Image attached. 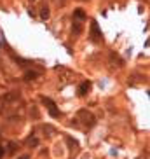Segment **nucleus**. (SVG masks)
Masks as SVG:
<instances>
[{
    "mask_svg": "<svg viewBox=\"0 0 150 159\" xmlns=\"http://www.w3.org/2000/svg\"><path fill=\"white\" fill-rule=\"evenodd\" d=\"M79 116L82 117V119H84V124H86L87 128H93V126H94V117L91 116L89 112H86V110H80Z\"/></svg>",
    "mask_w": 150,
    "mask_h": 159,
    "instance_id": "nucleus-3",
    "label": "nucleus"
},
{
    "mask_svg": "<svg viewBox=\"0 0 150 159\" xmlns=\"http://www.w3.org/2000/svg\"><path fill=\"white\" fill-rule=\"evenodd\" d=\"M91 39H93L94 42H99V40L103 39V35H101V32H99L98 23H96V21H93V23H91Z\"/></svg>",
    "mask_w": 150,
    "mask_h": 159,
    "instance_id": "nucleus-1",
    "label": "nucleus"
},
{
    "mask_svg": "<svg viewBox=\"0 0 150 159\" xmlns=\"http://www.w3.org/2000/svg\"><path fill=\"white\" fill-rule=\"evenodd\" d=\"M40 16H42L44 19H47V18H49V9H47V7H42V12H40Z\"/></svg>",
    "mask_w": 150,
    "mask_h": 159,
    "instance_id": "nucleus-7",
    "label": "nucleus"
},
{
    "mask_svg": "<svg viewBox=\"0 0 150 159\" xmlns=\"http://www.w3.org/2000/svg\"><path fill=\"white\" fill-rule=\"evenodd\" d=\"M19 159H30V157H28V156H21Z\"/></svg>",
    "mask_w": 150,
    "mask_h": 159,
    "instance_id": "nucleus-11",
    "label": "nucleus"
},
{
    "mask_svg": "<svg viewBox=\"0 0 150 159\" xmlns=\"http://www.w3.org/2000/svg\"><path fill=\"white\" fill-rule=\"evenodd\" d=\"M37 77H38L37 72H28V74L24 75V79H26V80H30V79H37Z\"/></svg>",
    "mask_w": 150,
    "mask_h": 159,
    "instance_id": "nucleus-6",
    "label": "nucleus"
},
{
    "mask_svg": "<svg viewBox=\"0 0 150 159\" xmlns=\"http://www.w3.org/2000/svg\"><path fill=\"white\" fill-rule=\"evenodd\" d=\"M37 143H38V140H37V138H32V140H28V145H30V147H35Z\"/></svg>",
    "mask_w": 150,
    "mask_h": 159,
    "instance_id": "nucleus-8",
    "label": "nucleus"
},
{
    "mask_svg": "<svg viewBox=\"0 0 150 159\" xmlns=\"http://www.w3.org/2000/svg\"><path fill=\"white\" fill-rule=\"evenodd\" d=\"M75 18L80 19V21H82V19H86V12H84V9H77V11H75Z\"/></svg>",
    "mask_w": 150,
    "mask_h": 159,
    "instance_id": "nucleus-5",
    "label": "nucleus"
},
{
    "mask_svg": "<svg viewBox=\"0 0 150 159\" xmlns=\"http://www.w3.org/2000/svg\"><path fill=\"white\" fill-rule=\"evenodd\" d=\"M44 103H46L47 107H49V114H51L52 117H60V112H58V107H56V103L52 102V100L44 98Z\"/></svg>",
    "mask_w": 150,
    "mask_h": 159,
    "instance_id": "nucleus-2",
    "label": "nucleus"
},
{
    "mask_svg": "<svg viewBox=\"0 0 150 159\" xmlns=\"http://www.w3.org/2000/svg\"><path fill=\"white\" fill-rule=\"evenodd\" d=\"M73 30H75V33H80V25L77 23V25H75V28H73Z\"/></svg>",
    "mask_w": 150,
    "mask_h": 159,
    "instance_id": "nucleus-9",
    "label": "nucleus"
},
{
    "mask_svg": "<svg viewBox=\"0 0 150 159\" xmlns=\"http://www.w3.org/2000/svg\"><path fill=\"white\" fill-rule=\"evenodd\" d=\"M4 154H5V149H4V147H0V159L4 157Z\"/></svg>",
    "mask_w": 150,
    "mask_h": 159,
    "instance_id": "nucleus-10",
    "label": "nucleus"
},
{
    "mask_svg": "<svg viewBox=\"0 0 150 159\" xmlns=\"http://www.w3.org/2000/svg\"><path fill=\"white\" fill-rule=\"evenodd\" d=\"M89 89H91V82L89 80H86V82H82L79 88V96H86V94L89 93Z\"/></svg>",
    "mask_w": 150,
    "mask_h": 159,
    "instance_id": "nucleus-4",
    "label": "nucleus"
}]
</instances>
